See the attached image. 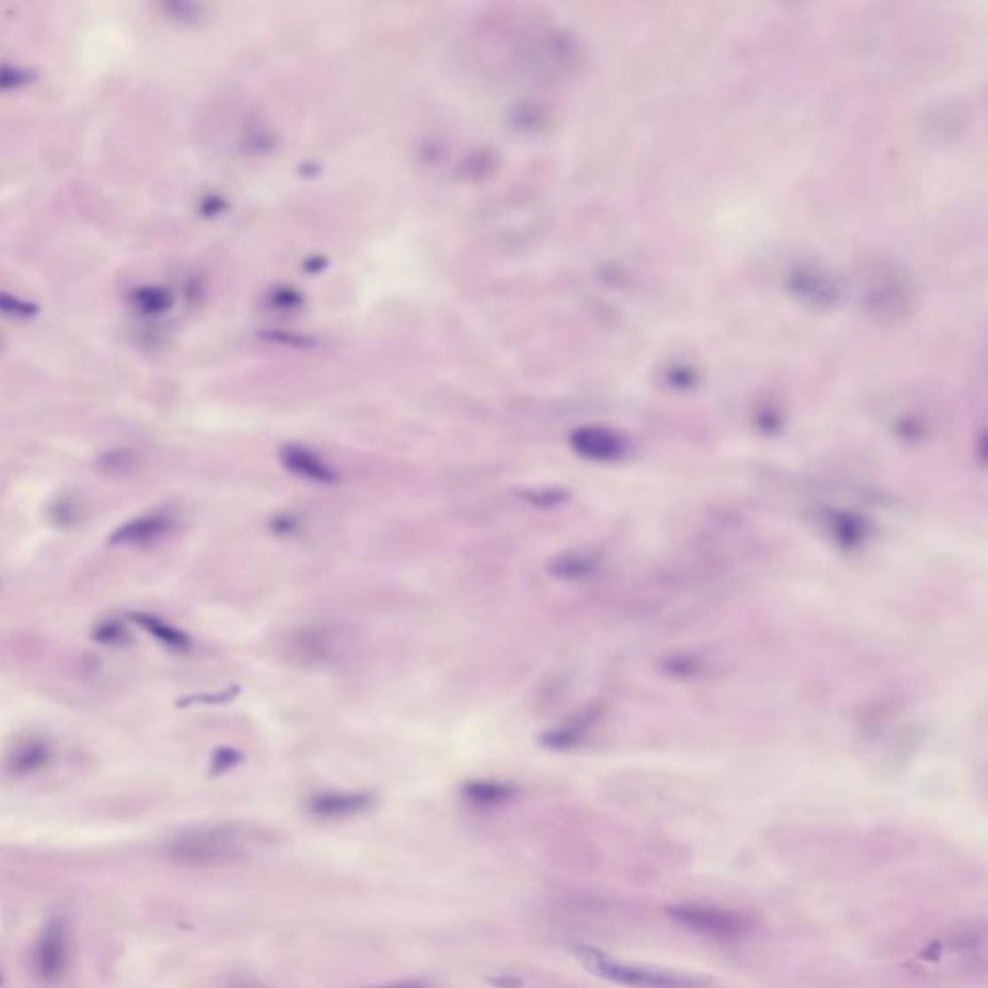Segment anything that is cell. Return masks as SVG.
Listing matches in <instances>:
<instances>
[{
    "instance_id": "cell-3",
    "label": "cell",
    "mask_w": 988,
    "mask_h": 988,
    "mask_svg": "<svg viewBox=\"0 0 988 988\" xmlns=\"http://www.w3.org/2000/svg\"><path fill=\"white\" fill-rule=\"evenodd\" d=\"M666 914L674 923L689 930L701 932L705 937L732 940L749 935L755 929L753 919L748 914L735 909H724L702 904H678L670 906Z\"/></svg>"
},
{
    "instance_id": "cell-4",
    "label": "cell",
    "mask_w": 988,
    "mask_h": 988,
    "mask_svg": "<svg viewBox=\"0 0 988 988\" xmlns=\"http://www.w3.org/2000/svg\"><path fill=\"white\" fill-rule=\"evenodd\" d=\"M68 937H66L62 921L54 917L43 929L37 940L35 956H33L35 971L45 983H57L68 969Z\"/></svg>"
},
{
    "instance_id": "cell-18",
    "label": "cell",
    "mask_w": 988,
    "mask_h": 988,
    "mask_svg": "<svg viewBox=\"0 0 988 988\" xmlns=\"http://www.w3.org/2000/svg\"><path fill=\"white\" fill-rule=\"evenodd\" d=\"M295 527H298V520L292 518V515H280V518H274L272 521V529L277 533H294Z\"/></svg>"
},
{
    "instance_id": "cell-19",
    "label": "cell",
    "mask_w": 988,
    "mask_h": 988,
    "mask_svg": "<svg viewBox=\"0 0 988 988\" xmlns=\"http://www.w3.org/2000/svg\"><path fill=\"white\" fill-rule=\"evenodd\" d=\"M375 988H431L423 983H417V981H400V983H390V984H382V986H375Z\"/></svg>"
},
{
    "instance_id": "cell-10",
    "label": "cell",
    "mask_w": 988,
    "mask_h": 988,
    "mask_svg": "<svg viewBox=\"0 0 988 988\" xmlns=\"http://www.w3.org/2000/svg\"><path fill=\"white\" fill-rule=\"evenodd\" d=\"M51 761V749L41 740H26L20 743L8 759L10 772L16 776H29L43 771Z\"/></svg>"
},
{
    "instance_id": "cell-6",
    "label": "cell",
    "mask_w": 988,
    "mask_h": 988,
    "mask_svg": "<svg viewBox=\"0 0 988 988\" xmlns=\"http://www.w3.org/2000/svg\"><path fill=\"white\" fill-rule=\"evenodd\" d=\"M174 529V518L169 514H149L124 523L116 529L108 543L111 545H139L157 543Z\"/></svg>"
},
{
    "instance_id": "cell-12",
    "label": "cell",
    "mask_w": 988,
    "mask_h": 988,
    "mask_svg": "<svg viewBox=\"0 0 988 988\" xmlns=\"http://www.w3.org/2000/svg\"><path fill=\"white\" fill-rule=\"evenodd\" d=\"M591 566H592V562L587 556L564 554V556L556 558L554 562L551 564V572L558 577H579V576L587 574Z\"/></svg>"
},
{
    "instance_id": "cell-2",
    "label": "cell",
    "mask_w": 988,
    "mask_h": 988,
    "mask_svg": "<svg viewBox=\"0 0 988 988\" xmlns=\"http://www.w3.org/2000/svg\"><path fill=\"white\" fill-rule=\"evenodd\" d=\"M574 952L587 969L616 984L631 988H710V983L701 976L622 963L589 946H577Z\"/></svg>"
},
{
    "instance_id": "cell-1",
    "label": "cell",
    "mask_w": 988,
    "mask_h": 988,
    "mask_svg": "<svg viewBox=\"0 0 988 988\" xmlns=\"http://www.w3.org/2000/svg\"><path fill=\"white\" fill-rule=\"evenodd\" d=\"M246 845L230 827H205L176 834L162 845V858L178 866H226L244 859Z\"/></svg>"
},
{
    "instance_id": "cell-9",
    "label": "cell",
    "mask_w": 988,
    "mask_h": 988,
    "mask_svg": "<svg viewBox=\"0 0 988 988\" xmlns=\"http://www.w3.org/2000/svg\"><path fill=\"white\" fill-rule=\"evenodd\" d=\"M572 446L581 456L591 459H610L622 452L616 436L600 429H579L572 435Z\"/></svg>"
},
{
    "instance_id": "cell-14",
    "label": "cell",
    "mask_w": 988,
    "mask_h": 988,
    "mask_svg": "<svg viewBox=\"0 0 988 988\" xmlns=\"http://www.w3.org/2000/svg\"><path fill=\"white\" fill-rule=\"evenodd\" d=\"M93 638L103 645H122L129 638L126 625L118 620H108L97 625Z\"/></svg>"
},
{
    "instance_id": "cell-5",
    "label": "cell",
    "mask_w": 988,
    "mask_h": 988,
    "mask_svg": "<svg viewBox=\"0 0 988 988\" xmlns=\"http://www.w3.org/2000/svg\"><path fill=\"white\" fill-rule=\"evenodd\" d=\"M369 792H325L310 799V813L321 819H349L372 807Z\"/></svg>"
},
{
    "instance_id": "cell-7",
    "label": "cell",
    "mask_w": 988,
    "mask_h": 988,
    "mask_svg": "<svg viewBox=\"0 0 988 988\" xmlns=\"http://www.w3.org/2000/svg\"><path fill=\"white\" fill-rule=\"evenodd\" d=\"M280 459H282V466L286 467L290 474L298 475L302 479L321 482V485H333V482L338 481L336 471L328 466L323 458H319V454L311 452V450L305 446H295V444L284 446L280 452Z\"/></svg>"
},
{
    "instance_id": "cell-13",
    "label": "cell",
    "mask_w": 988,
    "mask_h": 988,
    "mask_svg": "<svg viewBox=\"0 0 988 988\" xmlns=\"http://www.w3.org/2000/svg\"><path fill=\"white\" fill-rule=\"evenodd\" d=\"M98 466L108 475H126L136 466V454L129 450H114L98 459Z\"/></svg>"
},
{
    "instance_id": "cell-16",
    "label": "cell",
    "mask_w": 988,
    "mask_h": 988,
    "mask_svg": "<svg viewBox=\"0 0 988 988\" xmlns=\"http://www.w3.org/2000/svg\"><path fill=\"white\" fill-rule=\"evenodd\" d=\"M0 313H6L10 317H29L33 313V307L24 300L14 298V295L0 294Z\"/></svg>"
},
{
    "instance_id": "cell-8",
    "label": "cell",
    "mask_w": 988,
    "mask_h": 988,
    "mask_svg": "<svg viewBox=\"0 0 988 988\" xmlns=\"http://www.w3.org/2000/svg\"><path fill=\"white\" fill-rule=\"evenodd\" d=\"M462 796L475 807H502L518 796V788L506 782L474 780L462 788Z\"/></svg>"
},
{
    "instance_id": "cell-17",
    "label": "cell",
    "mask_w": 988,
    "mask_h": 988,
    "mask_svg": "<svg viewBox=\"0 0 988 988\" xmlns=\"http://www.w3.org/2000/svg\"><path fill=\"white\" fill-rule=\"evenodd\" d=\"M239 761H241V755L236 749L221 748L213 755L211 768H213L215 774H221V772H226L228 768H232L234 765H238Z\"/></svg>"
},
{
    "instance_id": "cell-11",
    "label": "cell",
    "mask_w": 988,
    "mask_h": 988,
    "mask_svg": "<svg viewBox=\"0 0 988 988\" xmlns=\"http://www.w3.org/2000/svg\"><path fill=\"white\" fill-rule=\"evenodd\" d=\"M129 616L136 623H139L145 631H149L153 638H157L162 645L170 647V649H176V651H188L190 649V638L184 631H180L178 628H174V625L162 622L157 616H151V614H145V612H134V614H129Z\"/></svg>"
},
{
    "instance_id": "cell-15",
    "label": "cell",
    "mask_w": 988,
    "mask_h": 988,
    "mask_svg": "<svg viewBox=\"0 0 988 988\" xmlns=\"http://www.w3.org/2000/svg\"><path fill=\"white\" fill-rule=\"evenodd\" d=\"M80 504L72 497H62L59 502H54L52 506V520L60 525H72L80 520Z\"/></svg>"
}]
</instances>
